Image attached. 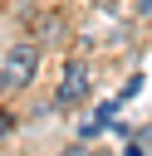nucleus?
I'll return each mask as SVG.
<instances>
[{
  "mask_svg": "<svg viewBox=\"0 0 152 156\" xmlns=\"http://www.w3.org/2000/svg\"><path fill=\"white\" fill-rule=\"evenodd\" d=\"M34 68H39V44L34 39L15 44L5 54V63H0V88H29L34 83Z\"/></svg>",
  "mask_w": 152,
  "mask_h": 156,
  "instance_id": "nucleus-1",
  "label": "nucleus"
},
{
  "mask_svg": "<svg viewBox=\"0 0 152 156\" xmlns=\"http://www.w3.org/2000/svg\"><path fill=\"white\" fill-rule=\"evenodd\" d=\"M83 98H88V68H83V63H69L64 78H59V88H54V102H59V107H74V102H83Z\"/></svg>",
  "mask_w": 152,
  "mask_h": 156,
  "instance_id": "nucleus-2",
  "label": "nucleus"
},
{
  "mask_svg": "<svg viewBox=\"0 0 152 156\" xmlns=\"http://www.w3.org/2000/svg\"><path fill=\"white\" fill-rule=\"evenodd\" d=\"M64 34H69V20H64L59 10H49V15H39V20L29 24V39H34V44H64Z\"/></svg>",
  "mask_w": 152,
  "mask_h": 156,
  "instance_id": "nucleus-3",
  "label": "nucleus"
},
{
  "mask_svg": "<svg viewBox=\"0 0 152 156\" xmlns=\"http://www.w3.org/2000/svg\"><path fill=\"white\" fill-rule=\"evenodd\" d=\"M59 156H93V151H88V146H64Z\"/></svg>",
  "mask_w": 152,
  "mask_h": 156,
  "instance_id": "nucleus-4",
  "label": "nucleus"
},
{
  "mask_svg": "<svg viewBox=\"0 0 152 156\" xmlns=\"http://www.w3.org/2000/svg\"><path fill=\"white\" fill-rule=\"evenodd\" d=\"M142 10H152V0H142Z\"/></svg>",
  "mask_w": 152,
  "mask_h": 156,
  "instance_id": "nucleus-5",
  "label": "nucleus"
},
{
  "mask_svg": "<svg viewBox=\"0 0 152 156\" xmlns=\"http://www.w3.org/2000/svg\"><path fill=\"white\" fill-rule=\"evenodd\" d=\"M98 156H108V151H98Z\"/></svg>",
  "mask_w": 152,
  "mask_h": 156,
  "instance_id": "nucleus-6",
  "label": "nucleus"
}]
</instances>
